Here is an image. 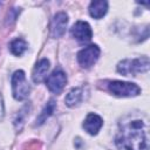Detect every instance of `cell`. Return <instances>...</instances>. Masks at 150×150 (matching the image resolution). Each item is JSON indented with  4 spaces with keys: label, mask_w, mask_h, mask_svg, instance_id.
<instances>
[{
    "label": "cell",
    "mask_w": 150,
    "mask_h": 150,
    "mask_svg": "<svg viewBox=\"0 0 150 150\" xmlns=\"http://www.w3.org/2000/svg\"><path fill=\"white\" fill-rule=\"evenodd\" d=\"M117 143L125 150H148L145 124L139 121H130L122 125Z\"/></svg>",
    "instance_id": "cell-1"
},
{
    "label": "cell",
    "mask_w": 150,
    "mask_h": 150,
    "mask_svg": "<svg viewBox=\"0 0 150 150\" xmlns=\"http://www.w3.org/2000/svg\"><path fill=\"white\" fill-rule=\"evenodd\" d=\"M117 70L124 76H135L138 73H145L149 70V59L146 56L138 59H128L118 63Z\"/></svg>",
    "instance_id": "cell-2"
},
{
    "label": "cell",
    "mask_w": 150,
    "mask_h": 150,
    "mask_svg": "<svg viewBox=\"0 0 150 150\" xmlns=\"http://www.w3.org/2000/svg\"><path fill=\"white\" fill-rule=\"evenodd\" d=\"M12 90L13 96L18 101L25 100L29 95V84L26 80V75L22 70H16L12 76Z\"/></svg>",
    "instance_id": "cell-3"
},
{
    "label": "cell",
    "mask_w": 150,
    "mask_h": 150,
    "mask_svg": "<svg viewBox=\"0 0 150 150\" xmlns=\"http://www.w3.org/2000/svg\"><path fill=\"white\" fill-rule=\"evenodd\" d=\"M109 90L116 95V96H122V97H130V96H136L139 94L141 89L135 83L130 82H122V81H112L109 83Z\"/></svg>",
    "instance_id": "cell-4"
},
{
    "label": "cell",
    "mask_w": 150,
    "mask_h": 150,
    "mask_svg": "<svg viewBox=\"0 0 150 150\" xmlns=\"http://www.w3.org/2000/svg\"><path fill=\"white\" fill-rule=\"evenodd\" d=\"M98 56H100V48L95 45H91L81 49L77 53V61L82 67L89 68L96 62Z\"/></svg>",
    "instance_id": "cell-5"
},
{
    "label": "cell",
    "mask_w": 150,
    "mask_h": 150,
    "mask_svg": "<svg viewBox=\"0 0 150 150\" xmlns=\"http://www.w3.org/2000/svg\"><path fill=\"white\" fill-rule=\"evenodd\" d=\"M66 82H67V76H66L64 71L60 68L55 69L46 80L48 89L54 94H60L62 91Z\"/></svg>",
    "instance_id": "cell-6"
},
{
    "label": "cell",
    "mask_w": 150,
    "mask_h": 150,
    "mask_svg": "<svg viewBox=\"0 0 150 150\" xmlns=\"http://www.w3.org/2000/svg\"><path fill=\"white\" fill-rule=\"evenodd\" d=\"M71 35L80 42H89L93 36V32L88 22L77 21L71 28Z\"/></svg>",
    "instance_id": "cell-7"
},
{
    "label": "cell",
    "mask_w": 150,
    "mask_h": 150,
    "mask_svg": "<svg viewBox=\"0 0 150 150\" xmlns=\"http://www.w3.org/2000/svg\"><path fill=\"white\" fill-rule=\"evenodd\" d=\"M68 23V16L64 12H59L54 15L50 25V33L54 38H60L64 34Z\"/></svg>",
    "instance_id": "cell-8"
},
{
    "label": "cell",
    "mask_w": 150,
    "mask_h": 150,
    "mask_svg": "<svg viewBox=\"0 0 150 150\" xmlns=\"http://www.w3.org/2000/svg\"><path fill=\"white\" fill-rule=\"evenodd\" d=\"M102 124H103V121L98 115L89 114L83 122V128L88 134L96 135L100 131V129L102 128Z\"/></svg>",
    "instance_id": "cell-9"
},
{
    "label": "cell",
    "mask_w": 150,
    "mask_h": 150,
    "mask_svg": "<svg viewBox=\"0 0 150 150\" xmlns=\"http://www.w3.org/2000/svg\"><path fill=\"white\" fill-rule=\"evenodd\" d=\"M48 69H49V61H48L47 59L40 60V61L36 63V66H35V68H34V70H33V81H34L35 83L42 82V81L45 80L46 75H47Z\"/></svg>",
    "instance_id": "cell-10"
},
{
    "label": "cell",
    "mask_w": 150,
    "mask_h": 150,
    "mask_svg": "<svg viewBox=\"0 0 150 150\" xmlns=\"http://www.w3.org/2000/svg\"><path fill=\"white\" fill-rule=\"evenodd\" d=\"M108 11V2L103 1V0H98V1H93L90 2L89 6V13L93 18L95 19H101Z\"/></svg>",
    "instance_id": "cell-11"
},
{
    "label": "cell",
    "mask_w": 150,
    "mask_h": 150,
    "mask_svg": "<svg viewBox=\"0 0 150 150\" xmlns=\"http://www.w3.org/2000/svg\"><path fill=\"white\" fill-rule=\"evenodd\" d=\"M82 100V89L81 88H73L66 96V104L68 107H74L79 104Z\"/></svg>",
    "instance_id": "cell-12"
},
{
    "label": "cell",
    "mask_w": 150,
    "mask_h": 150,
    "mask_svg": "<svg viewBox=\"0 0 150 150\" xmlns=\"http://www.w3.org/2000/svg\"><path fill=\"white\" fill-rule=\"evenodd\" d=\"M55 101L54 100H50L46 105H45V108L42 109V111H41V114L38 116V118H36V125H41L42 123H45L46 122V120L54 112V109H55Z\"/></svg>",
    "instance_id": "cell-13"
},
{
    "label": "cell",
    "mask_w": 150,
    "mask_h": 150,
    "mask_svg": "<svg viewBox=\"0 0 150 150\" xmlns=\"http://www.w3.org/2000/svg\"><path fill=\"white\" fill-rule=\"evenodd\" d=\"M9 48H11V52L14 55H21L27 49V43L22 39H15V40H13L11 42Z\"/></svg>",
    "instance_id": "cell-14"
}]
</instances>
